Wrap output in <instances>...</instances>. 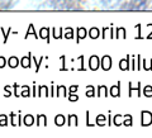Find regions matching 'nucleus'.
Masks as SVG:
<instances>
[{"label": "nucleus", "mask_w": 152, "mask_h": 138, "mask_svg": "<svg viewBox=\"0 0 152 138\" xmlns=\"http://www.w3.org/2000/svg\"><path fill=\"white\" fill-rule=\"evenodd\" d=\"M102 3L105 7H114L118 3V0H102Z\"/></svg>", "instance_id": "nucleus-1"}, {"label": "nucleus", "mask_w": 152, "mask_h": 138, "mask_svg": "<svg viewBox=\"0 0 152 138\" xmlns=\"http://www.w3.org/2000/svg\"><path fill=\"white\" fill-rule=\"evenodd\" d=\"M146 3H147V0H136V1H134V7H136V9H141L142 7H145Z\"/></svg>", "instance_id": "nucleus-2"}, {"label": "nucleus", "mask_w": 152, "mask_h": 138, "mask_svg": "<svg viewBox=\"0 0 152 138\" xmlns=\"http://www.w3.org/2000/svg\"><path fill=\"white\" fill-rule=\"evenodd\" d=\"M103 66H104V69L105 70H109V67H110V58H109V57H104Z\"/></svg>", "instance_id": "nucleus-3"}, {"label": "nucleus", "mask_w": 152, "mask_h": 138, "mask_svg": "<svg viewBox=\"0 0 152 138\" xmlns=\"http://www.w3.org/2000/svg\"><path fill=\"white\" fill-rule=\"evenodd\" d=\"M12 66H14V65H17V60L15 61H14V60H12V64H10Z\"/></svg>", "instance_id": "nucleus-4"}, {"label": "nucleus", "mask_w": 152, "mask_h": 138, "mask_svg": "<svg viewBox=\"0 0 152 138\" xmlns=\"http://www.w3.org/2000/svg\"><path fill=\"white\" fill-rule=\"evenodd\" d=\"M23 65H24V66L28 65V60H24V61H23Z\"/></svg>", "instance_id": "nucleus-5"}]
</instances>
